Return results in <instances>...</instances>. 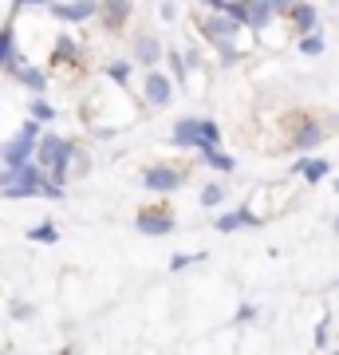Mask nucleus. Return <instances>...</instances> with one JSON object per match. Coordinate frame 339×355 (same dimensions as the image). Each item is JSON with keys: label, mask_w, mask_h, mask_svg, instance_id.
<instances>
[{"label": "nucleus", "mask_w": 339, "mask_h": 355, "mask_svg": "<svg viewBox=\"0 0 339 355\" xmlns=\"http://www.w3.org/2000/svg\"><path fill=\"white\" fill-rule=\"evenodd\" d=\"M139 95H142V103H146L150 111H166V107L174 103V95H177V79L170 76V71L150 67V71H142V79H139Z\"/></svg>", "instance_id": "obj_2"}, {"label": "nucleus", "mask_w": 339, "mask_h": 355, "mask_svg": "<svg viewBox=\"0 0 339 355\" xmlns=\"http://www.w3.org/2000/svg\"><path fill=\"white\" fill-rule=\"evenodd\" d=\"M336 284H339V280H336Z\"/></svg>", "instance_id": "obj_40"}, {"label": "nucleus", "mask_w": 339, "mask_h": 355, "mask_svg": "<svg viewBox=\"0 0 339 355\" xmlns=\"http://www.w3.org/2000/svg\"><path fill=\"white\" fill-rule=\"evenodd\" d=\"M225 198H229L225 182H205V186H201V193H198V205H201V209H217Z\"/></svg>", "instance_id": "obj_22"}, {"label": "nucleus", "mask_w": 339, "mask_h": 355, "mask_svg": "<svg viewBox=\"0 0 339 355\" xmlns=\"http://www.w3.org/2000/svg\"><path fill=\"white\" fill-rule=\"evenodd\" d=\"M272 8H277V16H280V20H288V12L296 8V0H272Z\"/></svg>", "instance_id": "obj_32"}, {"label": "nucleus", "mask_w": 339, "mask_h": 355, "mask_svg": "<svg viewBox=\"0 0 339 355\" xmlns=\"http://www.w3.org/2000/svg\"><path fill=\"white\" fill-rule=\"evenodd\" d=\"M331 233H336V237H339V214H336V221H331Z\"/></svg>", "instance_id": "obj_37"}, {"label": "nucleus", "mask_w": 339, "mask_h": 355, "mask_svg": "<svg viewBox=\"0 0 339 355\" xmlns=\"http://www.w3.org/2000/svg\"><path fill=\"white\" fill-rule=\"evenodd\" d=\"M221 146V127H217L214 119H205V127H201V150H217Z\"/></svg>", "instance_id": "obj_26"}, {"label": "nucleus", "mask_w": 339, "mask_h": 355, "mask_svg": "<svg viewBox=\"0 0 339 355\" xmlns=\"http://www.w3.org/2000/svg\"><path fill=\"white\" fill-rule=\"evenodd\" d=\"M201 166L214 170V174H229L237 162H233V154H225L221 146H217V150H201Z\"/></svg>", "instance_id": "obj_23"}, {"label": "nucleus", "mask_w": 339, "mask_h": 355, "mask_svg": "<svg viewBox=\"0 0 339 355\" xmlns=\"http://www.w3.org/2000/svg\"><path fill=\"white\" fill-rule=\"evenodd\" d=\"M201 127H205V119L198 114H182L170 130V142H174L177 150H201Z\"/></svg>", "instance_id": "obj_14"}, {"label": "nucleus", "mask_w": 339, "mask_h": 355, "mask_svg": "<svg viewBox=\"0 0 339 355\" xmlns=\"http://www.w3.org/2000/svg\"><path fill=\"white\" fill-rule=\"evenodd\" d=\"M201 261H205V253H174L170 257V272H182V268L201 265Z\"/></svg>", "instance_id": "obj_28"}, {"label": "nucleus", "mask_w": 339, "mask_h": 355, "mask_svg": "<svg viewBox=\"0 0 339 355\" xmlns=\"http://www.w3.org/2000/svg\"><path fill=\"white\" fill-rule=\"evenodd\" d=\"M327 343H331V316H320L315 320V331H312V347L324 352Z\"/></svg>", "instance_id": "obj_27"}, {"label": "nucleus", "mask_w": 339, "mask_h": 355, "mask_svg": "<svg viewBox=\"0 0 339 355\" xmlns=\"http://www.w3.org/2000/svg\"><path fill=\"white\" fill-rule=\"evenodd\" d=\"M296 51L300 55H308V60H315V55H324L327 51V36L315 28V32H304V36H296Z\"/></svg>", "instance_id": "obj_19"}, {"label": "nucleus", "mask_w": 339, "mask_h": 355, "mask_svg": "<svg viewBox=\"0 0 339 355\" xmlns=\"http://www.w3.org/2000/svg\"><path fill=\"white\" fill-rule=\"evenodd\" d=\"M186 182H189V170H186V166H166V162H158V166H150V170L142 174V186H146L150 193H177Z\"/></svg>", "instance_id": "obj_7"}, {"label": "nucleus", "mask_w": 339, "mask_h": 355, "mask_svg": "<svg viewBox=\"0 0 339 355\" xmlns=\"http://www.w3.org/2000/svg\"><path fill=\"white\" fill-rule=\"evenodd\" d=\"M130 16H134V0H99V24L111 36L130 24Z\"/></svg>", "instance_id": "obj_13"}, {"label": "nucleus", "mask_w": 339, "mask_h": 355, "mask_svg": "<svg viewBox=\"0 0 339 355\" xmlns=\"http://www.w3.org/2000/svg\"><path fill=\"white\" fill-rule=\"evenodd\" d=\"M51 20H60V24H87L99 16V0H51L48 4Z\"/></svg>", "instance_id": "obj_9"}, {"label": "nucleus", "mask_w": 339, "mask_h": 355, "mask_svg": "<svg viewBox=\"0 0 339 355\" xmlns=\"http://www.w3.org/2000/svg\"><path fill=\"white\" fill-rule=\"evenodd\" d=\"M198 36L205 44H217V40H241L245 36V24L233 20L229 12H201L198 16ZM245 48V44H241Z\"/></svg>", "instance_id": "obj_4"}, {"label": "nucleus", "mask_w": 339, "mask_h": 355, "mask_svg": "<svg viewBox=\"0 0 339 355\" xmlns=\"http://www.w3.org/2000/svg\"><path fill=\"white\" fill-rule=\"evenodd\" d=\"M174 225H177V217L170 205H142L134 214V229L142 237H166V233H174Z\"/></svg>", "instance_id": "obj_6"}, {"label": "nucleus", "mask_w": 339, "mask_h": 355, "mask_svg": "<svg viewBox=\"0 0 339 355\" xmlns=\"http://www.w3.org/2000/svg\"><path fill=\"white\" fill-rule=\"evenodd\" d=\"M83 51H87V44H79L71 32H60L55 36V48H51V64H63V67H71V64H83Z\"/></svg>", "instance_id": "obj_16"}, {"label": "nucleus", "mask_w": 339, "mask_h": 355, "mask_svg": "<svg viewBox=\"0 0 339 355\" xmlns=\"http://www.w3.org/2000/svg\"><path fill=\"white\" fill-rule=\"evenodd\" d=\"M336 4H339V0H336Z\"/></svg>", "instance_id": "obj_39"}, {"label": "nucleus", "mask_w": 339, "mask_h": 355, "mask_svg": "<svg viewBox=\"0 0 339 355\" xmlns=\"http://www.w3.org/2000/svg\"><path fill=\"white\" fill-rule=\"evenodd\" d=\"M76 146H79V142L63 139V135H55V130H44V135H40V146H36V162L44 166L60 186H67V182L76 178V170H71Z\"/></svg>", "instance_id": "obj_1"}, {"label": "nucleus", "mask_w": 339, "mask_h": 355, "mask_svg": "<svg viewBox=\"0 0 339 355\" xmlns=\"http://www.w3.org/2000/svg\"><path fill=\"white\" fill-rule=\"evenodd\" d=\"M166 67H170V76L177 79V87H189V64H186V51H182V48H166Z\"/></svg>", "instance_id": "obj_20"}, {"label": "nucleus", "mask_w": 339, "mask_h": 355, "mask_svg": "<svg viewBox=\"0 0 339 355\" xmlns=\"http://www.w3.org/2000/svg\"><path fill=\"white\" fill-rule=\"evenodd\" d=\"M28 241H36V245H55V241H60V225H55V221H40V225L28 229Z\"/></svg>", "instance_id": "obj_25"}, {"label": "nucleus", "mask_w": 339, "mask_h": 355, "mask_svg": "<svg viewBox=\"0 0 339 355\" xmlns=\"http://www.w3.org/2000/svg\"><path fill=\"white\" fill-rule=\"evenodd\" d=\"M324 139H327V127L315 119V114H296V119H292V127H288V146L292 150L308 154V150H315Z\"/></svg>", "instance_id": "obj_5"}, {"label": "nucleus", "mask_w": 339, "mask_h": 355, "mask_svg": "<svg viewBox=\"0 0 339 355\" xmlns=\"http://www.w3.org/2000/svg\"><path fill=\"white\" fill-rule=\"evenodd\" d=\"M51 0H12V12H20V8H48Z\"/></svg>", "instance_id": "obj_31"}, {"label": "nucleus", "mask_w": 339, "mask_h": 355, "mask_svg": "<svg viewBox=\"0 0 339 355\" xmlns=\"http://www.w3.org/2000/svg\"><path fill=\"white\" fill-rule=\"evenodd\" d=\"M36 146H40V135H32V130H16L12 139H4L0 142V162L4 166H24L36 158Z\"/></svg>", "instance_id": "obj_8"}, {"label": "nucleus", "mask_w": 339, "mask_h": 355, "mask_svg": "<svg viewBox=\"0 0 339 355\" xmlns=\"http://www.w3.org/2000/svg\"><path fill=\"white\" fill-rule=\"evenodd\" d=\"M201 12H225V0H198Z\"/></svg>", "instance_id": "obj_33"}, {"label": "nucleus", "mask_w": 339, "mask_h": 355, "mask_svg": "<svg viewBox=\"0 0 339 355\" xmlns=\"http://www.w3.org/2000/svg\"><path fill=\"white\" fill-rule=\"evenodd\" d=\"M252 316H257V308H252V304H241V312H237V324H249Z\"/></svg>", "instance_id": "obj_36"}, {"label": "nucleus", "mask_w": 339, "mask_h": 355, "mask_svg": "<svg viewBox=\"0 0 339 355\" xmlns=\"http://www.w3.org/2000/svg\"><path fill=\"white\" fill-rule=\"evenodd\" d=\"M4 76L8 79H16V83H24L28 91H32V95H44V91H48V71H44V67H36V64H28L24 55H16L12 64L4 67Z\"/></svg>", "instance_id": "obj_10"}, {"label": "nucleus", "mask_w": 339, "mask_h": 355, "mask_svg": "<svg viewBox=\"0 0 339 355\" xmlns=\"http://www.w3.org/2000/svg\"><path fill=\"white\" fill-rule=\"evenodd\" d=\"M20 55V36H16V24H4L0 28V71L12 64Z\"/></svg>", "instance_id": "obj_18"}, {"label": "nucleus", "mask_w": 339, "mask_h": 355, "mask_svg": "<svg viewBox=\"0 0 339 355\" xmlns=\"http://www.w3.org/2000/svg\"><path fill=\"white\" fill-rule=\"evenodd\" d=\"M225 12L233 20H241L245 28H252V32H268L280 20L272 0H225Z\"/></svg>", "instance_id": "obj_3"}, {"label": "nucleus", "mask_w": 339, "mask_h": 355, "mask_svg": "<svg viewBox=\"0 0 339 355\" xmlns=\"http://www.w3.org/2000/svg\"><path fill=\"white\" fill-rule=\"evenodd\" d=\"M336 190H339V178H336Z\"/></svg>", "instance_id": "obj_38"}, {"label": "nucleus", "mask_w": 339, "mask_h": 355, "mask_svg": "<svg viewBox=\"0 0 339 355\" xmlns=\"http://www.w3.org/2000/svg\"><path fill=\"white\" fill-rule=\"evenodd\" d=\"M28 114H32V119H40V123H44V127H48V123H55V107H51V99L48 95H32V99H28Z\"/></svg>", "instance_id": "obj_24"}, {"label": "nucleus", "mask_w": 339, "mask_h": 355, "mask_svg": "<svg viewBox=\"0 0 339 355\" xmlns=\"http://www.w3.org/2000/svg\"><path fill=\"white\" fill-rule=\"evenodd\" d=\"M292 174H300L304 182H324V178L331 174V162H327V158H308V154H300V158L292 162Z\"/></svg>", "instance_id": "obj_17"}, {"label": "nucleus", "mask_w": 339, "mask_h": 355, "mask_svg": "<svg viewBox=\"0 0 339 355\" xmlns=\"http://www.w3.org/2000/svg\"><path fill=\"white\" fill-rule=\"evenodd\" d=\"M130 60L142 67V71H150V67L166 64V44L154 32H139L134 36V51H130Z\"/></svg>", "instance_id": "obj_11"}, {"label": "nucleus", "mask_w": 339, "mask_h": 355, "mask_svg": "<svg viewBox=\"0 0 339 355\" xmlns=\"http://www.w3.org/2000/svg\"><path fill=\"white\" fill-rule=\"evenodd\" d=\"M217 233H237V229H261L264 225V214H257L249 202L237 205V209H229V214H217Z\"/></svg>", "instance_id": "obj_12"}, {"label": "nucleus", "mask_w": 339, "mask_h": 355, "mask_svg": "<svg viewBox=\"0 0 339 355\" xmlns=\"http://www.w3.org/2000/svg\"><path fill=\"white\" fill-rule=\"evenodd\" d=\"M12 320H32V304H12Z\"/></svg>", "instance_id": "obj_35"}, {"label": "nucleus", "mask_w": 339, "mask_h": 355, "mask_svg": "<svg viewBox=\"0 0 339 355\" xmlns=\"http://www.w3.org/2000/svg\"><path fill=\"white\" fill-rule=\"evenodd\" d=\"M186 64H189V71H198L201 67V51L198 48H186Z\"/></svg>", "instance_id": "obj_34"}, {"label": "nucleus", "mask_w": 339, "mask_h": 355, "mask_svg": "<svg viewBox=\"0 0 339 355\" xmlns=\"http://www.w3.org/2000/svg\"><path fill=\"white\" fill-rule=\"evenodd\" d=\"M158 20H166V24H174L177 20V4L174 0H162V4H158Z\"/></svg>", "instance_id": "obj_30"}, {"label": "nucleus", "mask_w": 339, "mask_h": 355, "mask_svg": "<svg viewBox=\"0 0 339 355\" xmlns=\"http://www.w3.org/2000/svg\"><path fill=\"white\" fill-rule=\"evenodd\" d=\"M71 170H76V178H83L91 170V154L83 150V146H76V158H71Z\"/></svg>", "instance_id": "obj_29"}, {"label": "nucleus", "mask_w": 339, "mask_h": 355, "mask_svg": "<svg viewBox=\"0 0 339 355\" xmlns=\"http://www.w3.org/2000/svg\"><path fill=\"white\" fill-rule=\"evenodd\" d=\"M288 32H292V40L296 36H304V32H315L320 28V8H315L312 0H296V8L288 12Z\"/></svg>", "instance_id": "obj_15"}, {"label": "nucleus", "mask_w": 339, "mask_h": 355, "mask_svg": "<svg viewBox=\"0 0 339 355\" xmlns=\"http://www.w3.org/2000/svg\"><path fill=\"white\" fill-rule=\"evenodd\" d=\"M134 60H114V64H107V71H103V79L107 83H119V87H130V76H134Z\"/></svg>", "instance_id": "obj_21"}]
</instances>
